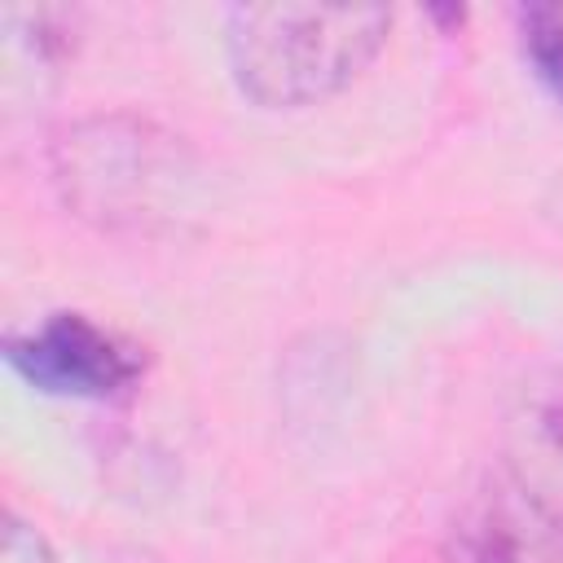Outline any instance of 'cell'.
Here are the masks:
<instances>
[{"mask_svg":"<svg viewBox=\"0 0 563 563\" xmlns=\"http://www.w3.org/2000/svg\"><path fill=\"white\" fill-rule=\"evenodd\" d=\"M519 35H523V57L532 75L563 106V4H523Z\"/></svg>","mask_w":563,"mask_h":563,"instance_id":"obj_6","label":"cell"},{"mask_svg":"<svg viewBox=\"0 0 563 563\" xmlns=\"http://www.w3.org/2000/svg\"><path fill=\"white\" fill-rule=\"evenodd\" d=\"M62 198L97 224H141L176 194L180 145L145 119H84L53 145Z\"/></svg>","mask_w":563,"mask_h":563,"instance_id":"obj_2","label":"cell"},{"mask_svg":"<svg viewBox=\"0 0 563 563\" xmlns=\"http://www.w3.org/2000/svg\"><path fill=\"white\" fill-rule=\"evenodd\" d=\"M506 479L563 528V383L528 387L506 440Z\"/></svg>","mask_w":563,"mask_h":563,"instance_id":"obj_5","label":"cell"},{"mask_svg":"<svg viewBox=\"0 0 563 563\" xmlns=\"http://www.w3.org/2000/svg\"><path fill=\"white\" fill-rule=\"evenodd\" d=\"M9 365L53 396H114L141 378V356L79 312H57L40 330L9 339Z\"/></svg>","mask_w":563,"mask_h":563,"instance_id":"obj_3","label":"cell"},{"mask_svg":"<svg viewBox=\"0 0 563 563\" xmlns=\"http://www.w3.org/2000/svg\"><path fill=\"white\" fill-rule=\"evenodd\" d=\"M4 563H53V550L31 523L9 515L4 519Z\"/></svg>","mask_w":563,"mask_h":563,"instance_id":"obj_7","label":"cell"},{"mask_svg":"<svg viewBox=\"0 0 563 563\" xmlns=\"http://www.w3.org/2000/svg\"><path fill=\"white\" fill-rule=\"evenodd\" d=\"M387 4H238L229 13V66L260 106H308L339 92L387 40Z\"/></svg>","mask_w":563,"mask_h":563,"instance_id":"obj_1","label":"cell"},{"mask_svg":"<svg viewBox=\"0 0 563 563\" xmlns=\"http://www.w3.org/2000/svg\"><path fill=\"white\" fill-rule=\"evenodd\" d=\"M563 528L541 515L506 475L493 479L457 519V563H559Z\"/></svg>","mask_w":563,"mask_h":563,"instance_id":"obj_4","label":"cell"}]
</instances>
